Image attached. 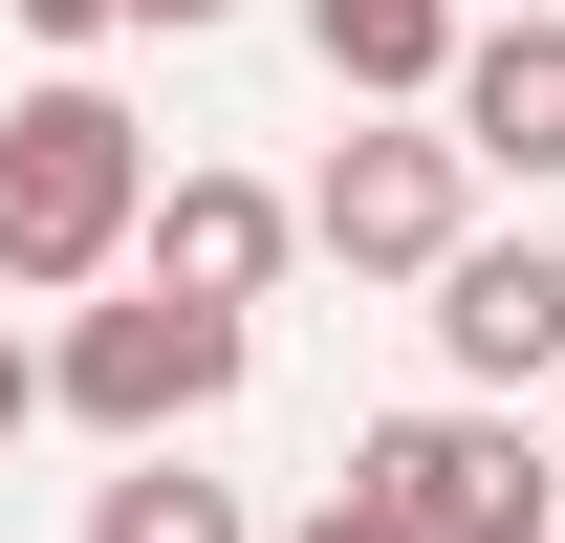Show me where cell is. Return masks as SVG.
<instances>
[{
  "instance_id": "obj_1",
  "label": "cell",
  "mask_w": 565,
  "mask_h": 543,
  "mask_svg": "<svg viewBox=\"0 0 565 543\" xmlns=\"http://www.w3.org/2000/svg\"><path fill=\"white\" fill-rule=\"evenodd\" d=\"M152 239V131L109 66H44L22 109H0V283L22 305H87V283H131Z\"/></svg>"
},
{
  "instance_id": "obj_2",
  "label": "cell",
  "mask_w": 565,
  "mask_h": 543,
  "mask_svg": "<svg viewBox=\"0 0 565 543\" xmlns=\"http://www.w3.org/2000/svg\"><path fill=\"white\" fill-rule=\"evenodd\" d=\"M349 500L392 543H544L565 522V478H544V435H522V413H392V435H349Z\"/></svg>"
},
{
  "instance_id": "obj_3",
  "label": "cell",
  "mask_w": 565,
  "mask_h": 543,
  "mask_svg": "<svg viewBox=\"0 0 565 543\" xmlns=\"http://www.w3.org/2000/svg\"><path fill=\"white\" fill-rule=\"evenodd\" d=\"M239 392V327H217V305H87L66 348H44V413H87V435H109V457H174V435H196V413Z\"/></svg>"
},
{
  "instance_id": "obj_4",
  "label": "cell",
  "mask_w": 565,
  "mask_h": 543,
  "mask_svg": "<svg viewBox=\"0 0 565 543\" xmlns=\"http://www.w3.org/2000/svg\"><path fill=\"white\" fill-rule=\"evenodd\" d=\"M457 196H479V174H457V131H435V109H370V131L305 174V239H327L349 283H435L457 239H479Z\"/></svg>"
},
{
  "instance_id": "obj_5",
  "label": "cell",
  "mask_w": 565,
  "mask_h": 543,
  "mask_svg": "<svg viewBox=\"0 0 565 543\" xmlns=\"http://www.w3.org/2000/svg\"><path fill=\"white\" fill-rule=\"evenodd\" d=\"M435 370H457V413H522L565 370V239H457L435 262Z\"/></svg>"
},
{
  "instance_id": "obj_6",
  "label": "cell",
  "mask_w": 565,
  "mask_h": 543,
  "mask_svg": "<svg viewBox=\"0 0 565 543\" xmlns=\"http://www.w3.org/2000/svg\"><path fill=\"white\" fill-rule=\"evenodd\" d=\"M305 262V196H262V174H152V239H131V283L152 305H262V283Z\"/></svg>"
},
{
  "instance_id": "obj_7",
  "label": "cell",
  "mask_w": 565,
  "mask_h": 543,
  "mask_svg": "<svg viewBox=\"0 0 565 543\" xmlns=\"http://www.w3.org/2000/svg\"><path fill=\"white\" fill-rule=\"evenodd\" d=\"M435 131H457V174H522L544 196L565 174V22H479L457 87H435Z\"/></svg>"
},
{
  "instance_id": "obj_8",
  "label": "cell",
  "mask_w": 565,
  "mask_h": 543,
  "mask_svg": "<svg viewBox=\"0 0 565 543\" xmlns=\"http://www.w3.org/2000/svg\"><path fill=\"white\" fill-rule=\"evenodd\" d=\"M305 44H327V87H349V109H435V87H457V44H479V0H305Z\"/></svg>"
},
{
  "instance_id": "obj_9",
  "label": "cell",
  "mask_w": 565,
  "mask_h": 543,
  "mask_svg": "<svg viewBox=\"0 0 565 543\" xmlns=\"http://www.w3.org/2000/svg\"><path fill=\"white\" fill-rule=\"evenodd\" d=\"M87 543H262V522H239L217 478H174V457H131V478H109V500H87Z\"/></svg>"
},
{
  "instance_id": "obj_10",
  "label": "cell",
  "mask_w": 565,
  "mask_h": 543,
  "mask_svg": "<svg viewBox=\"0 0 565 543\" xmlns=\"http://www.w3.org/2000/svg\"><path fill=\"white\" fill-rule=\"evenodd\" d=\"M0 22H22V44H66V66H87V44H131V22H239V0H0Z\"/></svg>"
},
{
  "instance_id": "obj_11",
  "label": "cell",
  "mask_w": 565,
  "mask_h": 543,
  "mask_svg": "<svg viewBox=\"0 0 565 543\" xmlns=\"http://www.w3.org/2000/svg\"><path fill=\"white\" fill-rule=\"evenodd\" d=\"M22 413H44V348H0V435H22Z\"/></svg>"
},
{
  "instance_id": "obj_12",
  "label": "cell",
  "mask_w": 565,
  "mask_h": 543,
  "mask_svg": "<svg viewBox=\"0 0 565 543\" xmlns=\"http://www.w3.org/2000/svg\"><path fill=\"white\" fill-rule=\"evenodd\" d=\"M282 543H392V522H370V500H327V522H282Z\"/></svg>"
},
{
  "instance_id": "obj_13",
  "label": "cell",
  "mask_w": 565,
  "mask_h": 543,
  "mask_svg": "<svg viewBox=\"0 0 565 543\" xmlns=\"http://www.w3.org/2000/svg\"><path fill=\"white\" fill-rule=\"evenodd\" d=\"M479 22H565V0H479Z\"/></svg>"
}]
</instances>
